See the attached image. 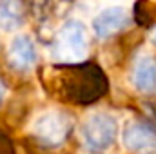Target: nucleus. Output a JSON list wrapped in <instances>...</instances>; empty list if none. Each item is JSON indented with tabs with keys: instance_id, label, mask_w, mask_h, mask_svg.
<instances>
[{
	"instance_id": "nucleus-1",
	"label": "nucleus",
	"mask_w": 156,
	"mask_h": 154,
	"mask_svg": "<svg viewBox=\"0 0 156 154\" xmlns=\"http://www.w3.org/2000/svg\"><path fill=\"white\" fill-rule=\"evenodd\" d=\"M89 53V37L83 22L76 18L66 20L55 38V58L69 64L82 62Z\"/></svg>"
},
{
	"instance_id": "nucleus-2",
	"label": "nucleus",
	"mask_w": 156,
	"mask_h": 154,
	"mask_svg": "<svg viewBox=\"0 0 156 154\" xmlns=\"http://www.w3.org/2000/svg\"><path fill=\"white\" fill-rule=\"evenodd\" d=\"M73 120L67 113L58 111V109H49L40 113L33 123H31V132L42 145L47 147H58L66 142L69 131H71Z\"/></svg>"
},
{
	"instance_id": "nucleus-3",
	"label": "nucleus",
	"mask_w": 156,
	"mask_h": 154,
	"mask_svg": "<svg viewBox=\"0 0 156 154\" xmlns=\"http://www.w3.org/2000/svg\"><path fill=\"white\" fill-rule=\"evenodd\" d=\"M118 134V121L107 113H94L87 116L82 123V140L83 143L96 152L107 151Z\"/></svg>"
},
{
	"instance_id": "nucleus-4",
	"label": "nucleus",
	"mask_w": 156,
	"mask_h": 154,
	"mask_svg": "<svg viewBox=\"0 0 156 154\" xmlns=\"http://www.w3.org/2000/svg\"><path fill=\"white\" fill-rule=\"evenodd\" d=\"M123 145L136 154H156V129L142 120H131L122 131Z\"/></svg>"
},
{
	"instance_id": "nucleus-5",
	"label": "nucleus",
	"mask_w": 156,
	"mask_h": 154,
	"mask_svg": "<svg viewBox=\"0 0 156 154\" xmlns=\"http://www.w3.org/2000/svg\"><path fill=\"white\" fill-rule=\"evenodd\" d=\"M7 62L16 71H29L37 64V47L29 35L18 33L7 45Z\"/></svg>"
},
{
	"instance_id": "nucleus-6",
	"label": "nucleus",
	"mask_w": 156,
	"mask_h": 154,
	"mask_svg": "<svg viewBox=\"0 0 156 154\" xmlns=\"http://www.w3.org/2000/svg\"><path fill=\"white\" fill-rule=\"evenodd\" d=\"M129 24V11L123 5H107L93 18V31L98 38H109Z\"/></svg>"
},
{
	"instance_id": "nucleus-7",
	"label": "nucleus",
	"mask_w": 156,
	"mask_h": 154,
	"mask_svg": "<svg viewBox=\"0 0 156 154\" xmlns=\"http://www.w3.org/2000/svg\"><path fill=\"white\" fill-rule=\"evenodd\" d=\"M133 85L138 91H151L156 87V58L153 54H142L133 67Z\"/></svg>"
},
{
	"instance_id": "nucleus-8",
	"label": "nucleus",
	"mask_w": 156,
	"mask_h": 154,
	"mask_svg": "<svg viewBox=\"0 0 156 154\" xmlns=\"http://www.w3.org/2000/svg\"><path fill=\"white\" fill-rule=\"evenodd\" d=\"M24 22L22 0H0V27L4 31H15Z\"/></svg>"
},
{
	"instance_id": "nucleus-9",
	"label": "nucleus",
	"mask_w": 156,
	"mask_h": 154,
	"mask_svg": "<svg viewBox=\"0 0 156 154\" xmlns=\"http://www.w3.org/2000/svg\"><path fill=\"white\" fill-rule=\"evenodd\" d=\"M4 93H5V89H4V83L0 82V102L4 100Z\"/></svg>"
},
{
	"instance_id": "nucleus-10",
	"label": "nucleus",
	"mask_w": 156,
	"mask_h": 154,
	"mask_svg": "<svg viewBox=\"0 0 156 154\" xmlns=\"http://www.w3.org/2000/svg\"><path fill=\"white\" fill-rule=\"evenodd\" d=\"M153 40H154V42H156V27H154V29H153Z\"/></svg>"
}]
</instances>
